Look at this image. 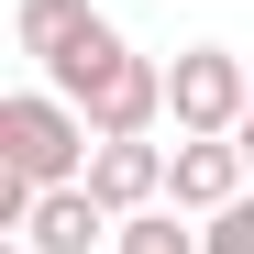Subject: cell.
I'll return each mask as SVG.
<instances>
[{"label": "cell", "instance_id": "cell-1", "mask_svg": "<svg viewBox=\"0 0 254 254\" xmlns=\"http://www.w3.org/2000/svg\"><path fill=\"white\" fill-rule=\"evenodd\" d=\"M89 155H100V133H89V111L66 89H11L0 100V166H11V177L66 188V177H89Z\"/></svg>", "mask_w": 254, "mask_h": 254}, {"label": "cell", "instance_id": "cell-2", "mask_svg": "<svg viewBox=\"0 0 254 254\" xmlns=\"http://www.w3.org/2000/svg\"><path fill=\"white\" fill-rule=\"evenodd\" d=\"M243 100H254V66L232 45H188L177 66H166V122H177V133H232Z\"/></svg>", "mask_w": 254, "mask_h": 254}, {"label": "cell", "instance_id": "cell-3", "mask_svg": "<svg viewBox=\"0 0 254 254\" xmlns=\"http://www.w3.org/2000/svg\"><path fill=\"white\" fill-rule=\"evenodd\" d=\"M243 177H254V166H243V144H232V133H177V155H166V199L199 210V221H210V210H232V199H243Z\"/></svg>", "mask_w": 254, "mask_h": 254}, {"label": "cell", "instance_id": "cell-4", "mask_svg": "<svg viewBox=\"0 0 254 254\" xmlns=\"http://www.w3.org/2000/svg\"><path fill=\"white\" fill-rule=\"evenodd\" d=\"M89 188H100V210H111V221L155 210V199H166V144H144V133H100V155H89Z\"/></svg>", "mask_w": 254, "mask_h": 254}, {"label": "cell", "instance_id": "cell-5", "mask_svg": "<svg viewBox=\"0 0 254 254\" xmlns=\"http://www.w3.org/2000/svg\"><path fill=\"white\" fill-rule=\"evenodd\" d=\"M100 232H122V221L100 210V188H89V177L45 188V199H33V221H22V243H33V254H89Z\"/></svg>", "mask_w": 254, "mask_h": 254}, {"label": "cell", "instance_id": "cell-6", "mask_svg": "<svg viewBox=\"0 0 254 254\" xmlns=\"http://www.w3.org/2000/svg\"><path fill=\"white\" fill-rule=\"evenodd\" d=\"M89 22H100L89 0H22V11H11V33H22V56H33V66H56L77 33H89Z\"/></svg>", "mask_w": 254, "mask_h": 254}, {"label": "cell", "instance_id": "cell-7", "mask_svg": "<svg viewBox=\"0 0 254 254\" xmlns=\"http://www.w3.org/2000/svg\"><path fill=\"white\" fill-rule=\"evenodd\" d=\"M111 243H122V254H210L199 232H177V210H133V221H122Z\"/></svg>", "mask_w": 254, "mask_h": 254}, {"label": "cell", "instance_id": "cell-8", "mask_svg": "<svg viewBox=\"0 0 254 254\" xmlns=\"http://www.w3.org/2000/svg\"><path fill=\"white\" fill-rule=\"evenodd\" d=\"M210 254H254V188L232 199V210H210V232H199Z\"/></svg>", "mask_w": 254, "mask_h": 254}, {"label": "cell", "instance_id": "cell-9", "mask_svg": "<svg viewBox=\"0 0 254 254\" xmlns=\"http://www.w3.org/2000/svg\"><path fill=\"white\" fill-rule=\"evenodd\" d=\"M232 144H243V166H254V100H243V122H232Z\"/></svg>", "mask_w": 254, "mask_h": 254}]
</instances>
